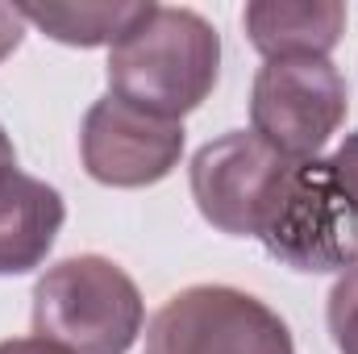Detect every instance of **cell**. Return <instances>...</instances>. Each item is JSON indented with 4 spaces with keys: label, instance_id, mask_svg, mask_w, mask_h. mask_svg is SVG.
Listing matches in <instances>:
<instances>
[{
    "label": "cell",
    "instance_id": "1",
    "mask_svg": "<svg viewBox=\"0 0 358 354\" xmlns=\"http://www.w3.org/2000/svg\"><path fill=\"white\" fill-rule=\"evenodd\" d=\"M221 76V34L196 8L155 4L108 46V92L179 121L200 108Z\"/></svg>",
    "mask_w": 358,
    "mask_h": 354
},
{
    "label": "cell",
    "instance_id": "2",
    "mask_svg": "<svg viewBox=\"0 0 358 354\" xmlns=\"http://www.w3.org/2000/svg\"><path fill=\"white\" fill-rule=\"evenodd\" d=\"M142 321V292L113 259L76 255L34 283V334L71 354H129Z\"/></svg>",
    "mask_w": 358,
    "mask_h": 354
},
{
    "label": "cell",
    "instance_id": "3",
    "mask_svg": "<svg viewBox=\"0 0 358 354\" xmlns=\"http://www.w3.org/2000/svg\"><path fill=\"white\" fill-rule=\"evenodd\" d=\"M142 354H296V342L283 317L259 296L196 283L150 317Z\"/></svg>",
    "mask_w": 358,
    "mask_h": 354
},
{
    "label": "cell",
    "instance_id": "4",
    "mask_svg": "<svg viewBox=\"0 0 358 354\" xmlns=\"http://www.w3.org/2000/svg\"><path fill=\"white\" fill-rule=\"evenodd\" d=\"M300 159L279 155L255 129H234L192 155V200L200 217L234 238H263Z\"/></svg>",
    "mask_w": 358,
    "mask_h": 354
},
{
    "label": "cell",
    "instance_id": "5",
    "mask_svg": "<svg viewBox=\"0 0 358 354\" xmlns=\"http://www.w3.org/2000/svg\"><path fill=\"white\" fill-rule=\"evenodd\" d=\"M259 242L271 259L304 275H329L358 263V204L342 192L329 159L296 163Z\"/></svg>",
    "mask_w": 358,
    "mask_h": 354
},
{
    "label": "cell",
    "instance_id": "6",
    "mask_svg": "<svg viewBox=\"0 0 358 354\" xmlns=\"http://www.w3.org/2000/svg\"><path fill=\"white\" fill-rule=\"evenodd\" d=\"M350 92L329 59H267L250 88V125L287 159H317L342 129Z\"/></svg>",
    "mask_w": 358,
    "mask_h": 354
},
{
    "label": "cell",
    "instance_id": "7",
    "mask_svg": "<svg viewBox=\"0 0 358 354\" xmlns=\"http://www.w3.org/2000/svg\"><path fill=\"white\" fill-rule=\"evenodd\" d=\"M183 121L159 117L117 92L100 96L84 113L80 159L104 187H150L179 167Z\"/></svg>",
    "mask_w": 358,
    "mask_h": 354
},
{
    "label": "cell",
    "instance_id": "8",
    "mask_svg": "<svg viewBox=\"0 0 358 354\" xmlns=\"http://www.w3.org/2000/svg\"><path fill=\"white\" fill-rule=\"evenodd\" d=\"M246 38L263 59H329L346 34L338 0H255L242 13Z\"/></svg>",
    "mask_w": 358,
    "mask_h": 354
},
{
    "label": "cell",
    "instance_id": "9",
    "mask_svg": "<svg viewBox=\"0 0 358 354\" xmlns=\"http://www.w3.org/2000/svg\"><path fill=\"white\" fill-rule=\"evenodd\" d=\"M63 221L67 204L59 187L21 171L0 179V275H25L42 267Z\"/></svg>",
    "mask_w": 358,
    "mask_h": 354
},
{
    "label": "cell",
    "instance_id": "10",
    "mask_svg": "<svg viewBox=\"0 0 358 354\" xmlns=\"http://www.w3.org/2000/svg\"><path fill=\"white\" fill-rule=\"evenodd\" d=\"M25 25H38L46 38L63 46H117L150 8V0L134 4H17Z\"/></svg>",
    "mask_w": 358,
    "mask_h": 354
},
{
    "label": "cell",
    "instance_id": "11",
    "mask_svg": "<svg viewBox=\"0 0 358 354\" xmlns=\"http://www.w3.org/2000/svg\"><path fill=\"white\" fill-rule=\"evenodd\" d=\"M325 317H329V334H334L338 354H358V263L338 275Z\"/></svg>",
    "mask_w": 358,
    "mask_h": 354
},
{
    "label": "cell",
    "instance_id": "12",
    "mask_svg": "<svg viewBox=\"0 0 358 354\" xmlns=\"http://www.w3.org/2000/svg\"><path fill=\"white\" fill-rule=\"evenodd\" d=\"M329 171L338 176V183H342V192L350 196L358 204V134H350L334 155H329Z\"/></svg>",
    "mask_w": 358,
    "mask_h": 354
},
{
    "label": "cell",
    "instance_id": "13",
    "mask_svg": "<svg viewBox=\"0 0 358 354\" xmlns=\"http://www.w3.org/2000/svg\"><path fill=\"white\" fill-rule=\"evenodd\" d=\"M21 38H25V17H21V8H17V4H0V63L21 46Z\"/></svg>",
    "mask_w": 358,
    "mask_h": 354
},
{
    "label": "cell",
    "instance_id": "14",
    "mask_svg": "<svg viewBox=\"0 0 358 354\" xmlns=\"http://www.w3.org/2000/svg\"><path fill=\"white\" fill-rule=\"evenodd\" d=\"M0 354H71V351H63L46 338H8V342H0Z\"/></svg>",
    "mask_w": 358,
    "mask_h": 354
},
{
    "label": "cell",
    "instance_id": "15",
    "mask_svg": "<svg viewBox=\"0 0 358 354\" xmlns=\"http://www.w3.org/2000/svg\"><path fill=\"white\" fill-rule=\"evenodd\" d=\"M13 171H17V150H13V142H8V134L0 125V179L13 176Z\"/></svg>",
    "mask_w": 358,
    "mask_h": 354
}]
</instances>
